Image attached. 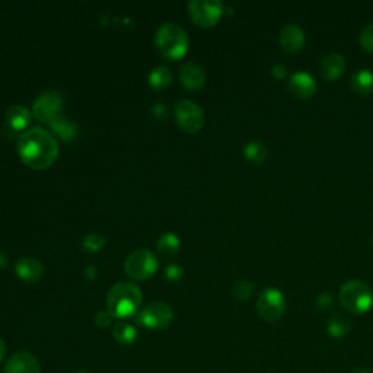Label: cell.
<instances>
[{"label": "cell", "instance_id": "30bf717a", "mask_svg": "<svg viewBox=\"0 0 373 373\" xmlns=\"http://www.w3.org/2000/svg\"><path fill=\"white\" fill-rule=\"evenodd\" d=\"M63 108V96L57 91H47L41 93L32 105V116L38 121L50 123L60 116Z\"/></svg>", "mask_w": 373, "mask_h": 373}, {"label": "cell", "instance_id": "52a82bcc", "mask_svg": "<svg viewBox=\"0 0 373 373\" xmlns=\"http://www.w3.org/2000/svg\"><path fill=\"white\" fill-rule=\"evenodd\" d=\"M286 310V299L279 289H264L258 296L257 311L263 319L268 322L279 321Z\"/></svg>", "mask_w": 373, "mask_h": 373}, {"label": "cell", "instance_id": "603a6c76", "mask_svg": "<svg viewBox=\"0 0 373 373\" xmlns=\"http://www.w3.org/2000/svg\"><path fill=\"white\" fill-rule=\"evenodd\" d=\"M350 322L343 315H334L330 318L327 323V331L334 338H343L350 333Z\"/></svg>", "mask_w": 373, "mask_h": 373}, {"label": "cell", "instance_id": "5b68a950", "mask_svg": "<svg viewBox=\"0 0 373 373\" xmlns=\"http://www.w3.org/2000/svg\"><path fill=\"white\" fill-rule=\"evenodd\" d=\"M124 268L130 279L143 282L156 273L158 259L149 250H137L127 257Z\"/></svg>", "mask_w": 373, "mask_h": 373}, {"label": "cell", "instance_id": "5bb4252c", "mask_svg": "<svg viewBox=\"0 0 373 373\" xmlns=\"http://www.w3.org/2000/svg\"><path fill=\"white\" fill-rule=\"evenodd\" d=\"M289 91L300 98H310L317 91V82L310 73L300 70L290 76Z\"/></svg>", "mask_w": 373, "mask_h": 373}, {"label": "cell", "instance_id": "7a4b0ae2", "mask_svg": "<svg viewBox=\"0 0 373 373\" xmlns=\"http://www.w3.org/2000/svg\"><path fill=\"white\" fill-rule=\"evenodd\" d=\"M142 291L135 283L120 282L112 286L107 295V311L112 318H132L142 305Z\"/></svg>", "mask_w": 373, "mask_h": 373}, {"label": "cell", "instance_id": "2e32d148", "mask_svg": "<svg viewBox=\"0 0 373 373\" xmlns=\"http://www.w3.org/2000/svg\"><path fill=\"white\" fill-rule=\"evenodd\" d=\"M346 69V59L340 53L327 54L321 61V72L322 76L327 80H334L338 76H342Z\"/></svg>", "mask_w": 373, "mask_h": 373}, {"label": "cell", "instance_id": "8992f818", "mask_svg": "<svg viewBox=\"0 0 373 373\" xmlns=\"http://www.w3.org/2000/svg\"><path fill=\"white\" fill-rule=\"evenodd\" d=\"M188 15L199 26H213L223 15V3L219 0H191L188 3Z\"/></svg>", "mask_w": 373, "mask_h": 373}, {"label": "cell", "instance_id": "8fae6325", "mask_svg": "<svg viewBox=\"0 0 373 373\" xmlns=\"http://www.w3.org/2000/svg\"><path fill=\"white\" fill-rule=\"evenodd\" d=\"M5 373H41V366L34 354L18 351L6 360Z\"/></svg>", "mask_w": 373, "mask_h": 373}, {"label": "cell", "instance_id": "f1b7e54d", "mask_svg": "<svg viewBox=\"0 0 373 373\" xmlns=\"http://www.w3.org/2000/svg\"><path fill=\"white\" fill-rule=\"evenodd\" d=\"M111 321H112V317L108 311H104V312H98L95 317V323L100 328H107L111 326Z\"/></svg>", "mask_w": 373, "mask_h": 373}, {"label": "cell", "instance_id": "1f68e13d", "mask_svg": "<svg viewBox=\"0 0 373 373\" xmlns=\"http://www.w3.org/2000/svg\"><path fill=\"white\" fill-rule=\"evenodd\" d=\"M6 351H8V347H6V343L3 342L2 338H0V362H2L5 359L6 356Z\"/></svg>", "mask_w": 373, "mask_h": 373}, {"label": "cell", "instance_id": "cb8c5ba5", "mask_svg": "<svg viewBox=\"0 0 373 373\" xmlns=\"http://www.w3.org/2000/svg\"><path fill=\"white\" fill-rule=\"evenodd\" d=\"M172 82V75L165 66L155 68L149 75V84L153 89H165Z\"/></svg>", "mask_w": 373, "mask_h": 373}, {"label": "cell", "instance_id": "7402d4cb", "mask_svg": "<svg viewBox=\"0 0 373 373\" xmlns=\"http://www.w3.org/2000/svg\"><path fill=\"white\" fill-rule=\"evenodd\" d=\"M180 238H178L174 232H165L162 234L158 239V250L160 254H164L167 257H171L178 252L180 250Z\"/></svg>", "mask_w": 373, "mask_h": 373}, {"label": "cell", "instance_id": "d6986e66", "mask_svg": "<svg viewBox=\"0 0 373 373\" xmlns=\"http://www.w3.org/2000/svg\"><path fill=\"white\" fill-rule=\"evenodd\" d=\"M350 86L358 95H369L373 91V72L366 68L356 70L350 79Z\"/></svg>", "mask_w": 373, "mask_h": 373}, {"label": "cell", "instance_id": "ffe728a7", "mask_svg": "<svg viewBox=\"0 0 373 373\" xmlns=\"http://www.w3.org/2000/svg\"><path fill=\"white\" fill-rule=\"evenodd\" d=\"M112 335H114L116 342L121 346H130L136 342L137 331L133 326H130L127 322H117L112 327Z\"/></svg>", "mask_w": 373, "mask_h": 373}, {"label": "cell", "instance_id": "f546056e", "mask_svg": "<svg viewBox=\"0 0 373 373\" xmlns=\"http://www.w3.org/2000/svg\"><path fill=\"white\" fill-rule=\"evenodd\" d=\"M331 305H333V299H331V296H330V295H327V294H322V295H319V296H318V299H317V306L319 307L321 311L330 310Z\"/></svg>", "mask_w": 373, "mask_h": 373}, {"label": "cell", "instance_id": "9c48e42d", "mask_svg": "<svg viewBox=\"0 0 373 373\" xmlns=\"http://www.w3.org/2000/svg\"><path fill=\"white\" fill-rule=\"evenodd\" d=\"M175 119L187 133H197L204 125V112L194 101L183 100L175 105Z\"/></svg>", "mask_w": 373, "mask_h": 373}, {"label": "cell", "instance_id": "4316f807", "mask_svg": "<svg viewBox=\"0 0 373 373\" xmlns=\"http://www.w3.org/2000/svg\"><path fill=\"white\" fill-rule=\"evenodd\" d=\"M360 44L365 50L373 53V21L366 24L360 32Z\"/></svg>", "mask_w": 373, "mask_h": 373}, {"label": "cell", "instance_id": "7c38bea8", "mask_svg": "<svg viewBox=\"0 0 373 373\" xmlns=\"http://www.w3.org/2000/svg\"><path fill=\"white\" fill-rule=\"evenodd\" d=\"M15 273L26 283H37L44 275V266L37 258L24 257L15 264Z\"/></svg>", "mask_w": 373, "mask_h": 373}, {"label": "cell", "instance_id": "277c9868", "mask_svg": "<svg viewBox=\"0 0 373 373\" xmlns=\"http://www.w3.org/2000/svg\"><path fill=\"white\" fill-rule=\"evenodd\" d=\"M338 300L347 312L360 315L370 310L373 303V294L366 283L360 280H350L340 289Z\"/></svg>", "mask_w": 373, "mask_h": 373}, {"label": "cell", "instance_id": "d6a6232c", "mask_svg": "<svg viewBox=\"0 0 373 373\" xmlns=\"http://www.w3.org/2000/svg\"><path fill=\"white\" fill-rule=\"evenodd\" d=\"M152 111H156V114L159 117H164V114H165V108H164V105H162V104H155V107L152 108Z\"/></svg>", "mask_w": 373, "mask_h": 373}, {"label": "cell", "instance_id": "83f0119b", "mask_svg": "<svg viewBox=\"0 0 373 373\" xmlns=\"http://www.w3.org/2000/svg\"><path fill=\"white\" fill-rule=\"evenodd\" d=\"M183 274H184V271H183V267H180V266L172 264V266H168V267L165 268V277H167L169 282H176V280H180V279L183 277Z\"/></svg>", "mask_w": 373, "mask_h": 373}, {"label": "cell", "instance_id": "484cf974", "mask_svg": "<svg viewBox=\"0 0 373 373\" xmlns=\"http://www.w3.org/2000/svg\"><path fill=\"white\" fill-rule=\"evenodd\" d=\"M105 245V238L100 234H89L84 239V250L88 252H96Z\"/></svg>", "mask_w": 373, "mask_h": 373}, {"label": "cell", "instance_id": "d4e9b609", "mask_svg": "<svg viewBox=\"0 0 373 373\" xmlns=\"http://www.w3.org/2000/svg\"><path fill=\"white\" fill-rule=\"evenodd\" d=\"M254 291V284L248 280H238L232 287V295L236 300H248Z\"/></svg>", "mask_w": 373, "mask_h": 373}, {"label": "cell", "instance_id": "9a60e30c", "mask_svg": "<svg viewBox=\"0 0 373 373\" xmlns=\"http://www.w3.org/2000/svg\"><path fill=\"white\" fill-rule=\"evenodd\" d=\"M180 80L187 89H200L206 84V72L196 63H185L180 69Z\"/></svg>", "mask_w": 373, "mask_h": 373}, {"label": "cell", "instance_id": "ba28073f", "mask_svg": "<svg viewBox=\"0 0 373 373\" xmlns=\"http://www.w3.org/2000/svg\"><path fill=\"white\" fill-rule=\"evenodd\" d=\"M174 321L171 306L164 302H152L137 315V323L149 330H164Z\"/></svg>", "mask_w": 373, "mask_h": 373}, {"label": "cell", "instance_id": "4fadbf2b", "mask_svg": "<svg viewBox=\"0 0 373 373\" xmlns=\"http://www.w3.org/2000/svg\"><path fill=\"white\" fill-rule=\"evenodd\" d=\"M279 41L284 52L291 54L298 53L305 44V32L296 24H286L280 31Z\"/></svg>", "mask_w": 373, "mask_h": 373}, {"label": "cell", "instance_id": "e0dca14e", "mask_svg": "<svg viewBox=\"0 0 373 373\" xmlns=\"http://www.w3.org/2000/svg\"><path fill=\"white\" fill-rule=\"evenodd\" d=\"M31 112L24 105H12L6 111V124L13 132H22L31 123Z\"/></svg>", "mask_w": 373, "mask_h": 373}, {"label": "cell", "instance_id": "836d02e7", "mask_svg": "<svg viewBox=\"0 0 373 373\" xmlns=\"http://www.w3.org/2000/svg\"><path fill=\"white\" fill-rule=\"evenodd\" d=\"M6 266H8V255L3 252H0V270L5 268Z\"/></svg>", "mask_w": 373, "mask_h": 373}, {"label": "cell", "instance_id": "6da1fadb", "mask_svg": "<svg viewBox=\"0 0 373 373\" xmlns=\"http://www.w3.org/2000/svg\"><path fill=\"white\" fill-rule=\"evenodd\" d=\"M18 153L26 167L47 169L57 160L59 144L47 130L40 127L29 128L18 140Z\"/></svg>", "mask_w": 373, "mask_h": 373}, {"label": "cell", "instance_id": "e575fe53", "mask_svg": "<svg viewBox=\"0 0 373 373\" xmlns=\"http://www.w3.org/2000/svg\"><path fill=\"white\" fill-rule=\"evenodd\" d=\"M351 373H372V372L365 369V367H356V369L351 370Z\"/></svg>", "mask_w": 373, "mask_h": 373}, {"label": "cell", "instance_id": "ac0fdd59", "mask_svg": "<svg viewBox=\"0 0 373 373\" xmlns=\"http://www.w3.org/2000/svg\"><path fill=\"white\" fill-rule=\"evenodd\" d=\"M48 127L52 128V132L60 137L63 142H72L77 136V127L66 117L59 116L54 120L48 123Z\"/></svg>", "mask_w": 373, "mask_h": 373}, {"label": "cell", "instance_id": "4dcf8cb0", "mask_svg": "<svg viewBox=\"0 0 373 373\" xmlns=\"http://www.w3.org/2000/svg\"><path fill=\"white\" fill-rule=\"evenodd\" d=\"M271 75H273L275 79H284V77L287 76V68L284 66L283 63L274 64V66L271 68Z\"/></svg>", "mask_w": 373, "mask_h": 373}, {"label": "cell", "instance_id": "3957f363", "mask_svg": "<svg viewBox=\"0 0 373 373\" xmlns=\"http://www.w3.org/2000/svg\"><path fill=\"white\" fill-rule=\"evenodd\" d=\"M188 36L184 28L174 22L164 24L155 36V45L159 53L169 60H180L188 52Z\"/></svg>", "mask_w": 373, "mask_h": 373}, {"label": "cell", "instance_id": "44dd1931", "mask_svg": "<svg viewBox=\"0 0 373 373\" xmlns=\"http://www.w3.org/2000/svg\"><path fill=\"white\" fill-rule=\"evenodd\" d=\"M267 148L263 142L259 140H251L245 144L244 148V156L252 162V164H263L267 158Z\"/></svg>", "mask_w": 373, "mask_h": 373}]
</instances>
